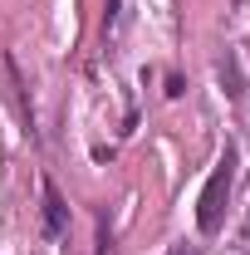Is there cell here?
<instances>
[{"mask_svg": "<svg viewBox=\"0 0 250 255\" xmlns=\"http://www.w3.org/2000/svg\"><path fill=\"white\" fill-rule=\"evenodd\" d=\"M241 236H246V241H250V211H246V226H241Z\"/></svg>", "mask_w": 250, "mask_h": 255, "instance_id": "3", "label": "cell"}, {"mask_svg": "<svg viewBox=\"0 0 250 255\" xmlns=\"http://www.w3.org/2000/svg\"><path fill=\"white\" fill-rule=\"evenodd\" d=\"M64 226H69V206H64L59 187L44 182V231H49V236H64Z\"/></svg>", "mask_w": 250, "mask_h": 255, "instance_id": "2", "label": "cell"}, {"mask_svg": "<svg viewBox=\"0 0 250 255\" xmlns=\"http://www.w3.org/2000/svg\"><path fill=\"white\" fill-rule=\"evenodd\" d=\"M236 162L241 152L226 142V152L216 157V172L206 177V187H201V201H196V226L206 231V236H216L221 221H226V201H231V187H236Z\"/></svg>", "mask_w": 250, "mask_h": 255, "instance_id": "1", "label": "cell"}, {"mask_svg": "<svg viewBox=\"0 0 250 255\" xmlns=\"http://www.w3.org/2000/svg\"><path fill=\"white\" fill-rule=\"evenodd\" d=\"M172 255H191V251H187V246H177V251H172Z\"/></svg>", "mask_w": 250, "mask_h": 255, "instance_id": "4", "label": "cell"}]
</instances>
